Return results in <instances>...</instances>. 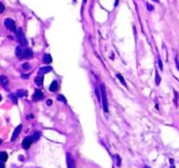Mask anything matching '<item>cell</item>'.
I'll return each mask as SVG.
<instances>
[{
  "mask_svg": "<svg viewBox=\"0 0 179 168\" xmlns=\"http://www.w3.org/2000/svg\"><path fill=\"white\" fill-rule=\"evenodd\" d=\"M43 75H38L36 78H35V83H36V85H38V86H42L43 85Z\"/></svg>",
  "mask_w": 179,
  "mask_h": 168,
  "instance_id": "obj_12",
  "label": "cell"
},
{
  "mask_svg": "<svg viewBox=\"0 0 179 168\" xmlns=\"http://www.w3.org/2000/svg\"><path fill=\"white\" fill-rule=\"evenodd\" d=\"M160 81H161V78H160V76H159V73L156 72V84L159 85V84H160Z\"/></svg>",
  "mask_w": 179,
  "mask_h": 168,
  "instance_id": "obj_18",
  "label": "cell"
},
{
  "mask_svg": "<svg viewBox=\"0 0 179 168\" xmlns=\"http://www.w3.org/2000/svg\"><path fill=\"white\" fill-rule=\"evenodd\" d=\"M158 63H159V68L162 71V70H163V66H162V62H161V59H160V57L158 59Z\"/></svg>",
  "mask_w": 179,
  "mask_h": 168,
  "instance_id": "obj_21",
  "label": "cell"
},
{
  "mask_svg": "<svg viewBox=\"0 0 179 168\" xmlns=\"http://www.w3.org/2000/svg\"><path fill=\"white\" fill-rule=\"evenodd\" d=\"M23 68H24V70H29V68H30V65H29L28 63H27V64H24V65H23Z\"/></svg>",
  "mask_w": 179,
  "mask_h": 168,
  "instance_id": "obj_25",
  "label": "cell"
},
{
  "mask_svg": "<svg viewBox=\"0 0 179 168\" xmlns=\"http://www.w3.org/2000/svg\"><path fill=\"white\" fill-rule=\"evenodd\" d=\"M44 99V94L43 92L40 91V90H36L34 93V95H33V101H40Z\"/></svg>",
  "mask_w": 179,
  "mask_h": 168,
  "instance_id": "obj_7",
  "label": "cell"
},
{
  "mask_svg": "<svg viewBox=\"0 0 179 168\" xmlns=\"http://www.w3.org/2000/svg\"><path fill=\"white\" fill-rule=\"evenodd\" d=\"M58 90V83H57V81H53L51 84L49 85V91L51 92H56Z\"/></svg>",
  "mask_w": 179,
  "mask_h": 168,
  "instance_id": "obj_11",
  "label": "cell"
},
{
  "mask_svg": "<svg viewBox=\"0 0 179 168\" xmlns=\"http://www.w3.org/2000/svg\"><path fill=\"white\" fill-rule=\"evenodd\" d=\"M16 35H17V41H18V43H19V44H20L21 46H24V47H27V45H28V41L26 39L25 34L23 33L21 28H18L17 30H16Z\"/></svg>",
  "mask_w": 179,
  "mask_h": 168,
  "instance_id": "obj_3",
  "label": "cell"
},
{
  "mask_svg": "<svg viewBox=\"0 0 179 168\" xmlns=\"http://www.w3.org/2000/svg\"><path fill=\"white\" fill-rule=\"evenodd\" d=\"M53 71V68L51 66H45V67H42V68H39V72H38V74L39 75H43V74H46V73H49Z\"/></svg>",
  "mask_w": 179,
  "mask_h": 168,
  "instance_id": "obj_9",
  "label": "cell"
},
{
  "mask_svg": "<svg viewBox=\"0 0 179 168\" xmlns=\"http://www.w3.org/2000/svg\"><path fill=\"white\" fill-rule=\"evenodd\" d=\"M26 95H27V92L24 91V90H19V91L16 93V96H17L18 99H19V98H21V96H26Z\"/></svg>",
  "mask_w": 179,
  "mask_h": 168,
  "instance_id": "obj_15",
  "label": "cell"
},
{
  "mask_svg": "<svg viewBox=\"0 0 179 168\" xmlns=\"http://www.w3.org/2000/svg\"><path fill=\"white\" fill-rule=\"evenodd\" d=\"M178 98H179L178 93L175 91V103H176V104H177V102H178Z\"/></svg>",
  "mask_w": 179,
  "mask_h": 168,
  "instance_id": "obj_23",
  "label": "cell"
},
{
  "mask_svg": "<svg viewBox=\"0 0 179 168\" xmlns=\"http://www.w3.org/2000/svg\"><path fill=\"white\" fill-rule=\"evenodd\" d=\"M7 158H8L7 152H6V151H0V161L5 162V161L7 160Z\"/></svg>",
  "mask_w": 179,
  "mask_h": 168,
  "instance_id": "obj_14",
  "label": "cell"
},
{
  "mask_svg": "<svg viewBox=\"0 0 179 168\" xmlns=\"http://www.w3.org/2000/svg\"><path fill=\"white\" fill-rule=\"evenodd\" d=\"M147 7H148V10L149 11H151V10H154V7L150 5V3H147Z\"/></svg>",
  "mask_w": 179,
  "mask_h": 168,
  "instance_id": "obj_26",
  "label": "cell"
},
{
  "mask_svg": "<svg viewBox=\"0 0 179 168\" xmlns=\"http://www.w3.org/2000/svg\"><path fill=\"white\" fill-rule=\"evenodd\" d=\"M43 61H44V63H45V64H49V63H51L53 59H51V54H45V55H44Z\"/></svg>",
  "mask_w": 179,
  "mask_h": 168,
  "instance_id": "obj_13",
  "label": "cell"
},
{
  "mask_svg": "<svg viewBox=\"0 0 179 168\" xmlns=\"http://www.w3.org/2000/svg\"><path fill=\"white\" fill-rule=\"evenodd\" d=\"M8 83H9V80L7 78V76H5V75L0 76V85H1V86H3V87H7Z\"/></svg>",
  "mask_w": 179,
  "mask_h": 168,
  "instance_id": "obj_10",
  "label": "cell"
},
{
  "mask_svg": "<svg viewBox=\"0 0 179 168\" xmlns=\"http://www.w3.org/2000/svg\"><path fill=\"white\" fill-rule=\"evenodd\" d=\"M40 136H42V134L39 132V131H36L34 134V136H33V138H34V140L36 141V140H38L39 138H40Z\"/></svg>",
  "mask_w": 179,
  "mask_h": 168,
  "instance_id": "obj_17",
  "label": "cell"
},
{
  "mask_svg": "<svg viewBox=\"0 0 179 168\" xmlns=\"http://www.w3.org/2000/svg\"><path fill=\"white\" fill-rule=\"evenodd\" d=\"M1 143H2V139H0V145H1Z\"/></svg>",
  "mask_w": 179,
  "mask_h": 168,
  "instance_id": "obj_33",
  "label": "cell"
},
{
  "mask_svg": "<svg viewBox=\"0 0 179 168\" xmlns=\"http://www.w3.org/2000/svg\"><path fill=\"white\" fill-rule=\"evenodd\" d=\"M101 102H102V108L105 113L109 112V103H108V95L104 83H101Z\"/></svg>",
  "mask_w": 179,
  "mask_h": 168,
  "instance_id": "obj_2",
  "label": "cell"
},
{
  "mask_svg": "<svg viewBox=\"0 0 179 168\" xmlns=\"http://www.w3.org/2000/svg\"><path fill=\"white\" fill-rule=\"evenodd\" d=\"M57 99L60 101H62V102H64V103H66V99H65V96L64 95H58L57 96Z\"/></svg>",
  "mask_w": 179,
  "mask_h": 168,
  "instance_id": "obj_20",
  "label": "cell"
},
{
  "mask_svg": "<svg viewBox=\"0 0 179 168\" xmlns=\"http://www.w3.org/2000/svg\"><path fill=\"white\" fill-rule=\"evenodd\" d=\"M16 56L18 59H30L34 57V54H33V50L28 47H24V46H18L16 48Z\"/></svg>",
  "mask_w": 179,
  "mask_h": 168,
  "instance_id": "obj_1",
  "label": "cell"
},
{
  "mask_svg": "<svg viewBox=\"0 0 179 168\" xmlns=\"http://www.w3.org/2000/svg\"><path fill=\"white\" fill-rule=\"evenodd\" d=\"M21 77H23V78H28V77H29V75H28V74H23V75H21Z\"/></svg>",
  "mask_w": 179,
  "mask_h": 168,
  "instance_id": "obj_27",
  "label": "cell"
},
{
  "mask_svg": "<svg viewBox=\"0 0 179 168\" xmlns=\"http://www.w3.org/2000/svg\"><path fill=\"white\" fill-rule=\"evenodd\" d=\"M2 100V96H1V95H0V101Z\"/></svg>",
  "mask_w": 179,
  "mask_h": 168,
  "instance_id": "obj_34",
  "label": "cell"
},
{
  "mask_svg": "<svg viewBox=\"0 0 179 168\" xmlns=\"http://www.w3.org/2000/svg\"><path fill=\"white\" fill-rule=\"evenodd\" d=\"M3 11H5V6H3V5L0 2V14H2Z\"/></svg>",
  "mask_w": 179,
  "mask_h": 168,
  "instance_id": "obj_24",
  "label": "cell"
},
{
  "mask_svg": "<svg viewBox=\"0 0 179 168\" xmlns=\"http://www.w3.org/2000/svg\"><path fill=\"white\" fill-rule=\"evenodd\" d=\"M86 1H87V0H83V5H85V3H86Z\"/></svg>",
  "mask_w": 179,
  "mask_h": 168,
  "instance_id": "obj_31",
  "label": "cell"
},
{
  "mask_svg": "<svg viewBox=\"0 0 179 168\" xmlns=\"http://www.w3.org/2000/svg\"><path fill=\"white\" fill-rule=\"evenodd\" d=\"M51 103H53V102H51V100L47 101V104H48V105H51Z\"/></svg>",
  "mask_w": 179,
  "mask_h": 168,
  "instance_id": "obj_30",
  "label": "cell"
},
{
  "mask_svg": "<svg viewBox=\"0 0 179 168\" xmlns=\"http://www.w3.org/2000/svg\"><path fill=\"white\" fill-rule=\"evenodd\" d=\"M174 160L172 159H170V162H171V166H170V168H175V166H174V162H172Z\"/></svg>",
  "mask_w": 179,
  "mask_h": 168,
  "instance_id": "obj_29",
  "label": "cell"
},
{
  "mask_svg": "<svg viewBox=\"0 0 179 168\" xmlns=\"http://www.w3.org/2000/svg\"><path fill=\"white\" fill-rule=\"evenodd\" d=\"M66 160H67V168H75V161L74 158L72 157V155L67 152L66 154Z\"/></svg>",
  "mask_w": 179,
  "mask_h": 168,
  "instance_id": "obj_6",
  "label": "cell"
},
{
  "mask_svg": "<svg viewBox=\"0 0 179 168\" xmlns=\"http://www.w3.org/2000/svg\"><path fill=\"white\" fill-rule=\"evenodd\" d=\"M9 98H10V99H11V101H12V102H14V103H17V96H16V94H10V95H9Z\"/></svg>",
  "mask_w": 179,
  "mask_h": 168,
  "instance_id": "obj_19",
  "label": "cell"
},
{
  "mask_svg": "<svg viewBox=\"0 0 179 168\" xmlns=\"http://www.w3.org/2000/svg\"><path fill=\"white\" fill-rule=\"evenodd\" d=\"M117 160H118V161H117V166H121V158H120V156H117Z\"/></svg>",
  "mask_w": 179,
  "mask_h": 168,
  "instance_id": "obj_22",
  "label": "cell"
},
{
  "mask_svg": "<svg viewBox=\"0 0 179 168\" xmlns=\"http://www.w3.org/2000/svg\"><path fill=\"white\" fill-rule=\"evenodd\" d=\"M5 26H6V28H7V29L11 30V32H15V33H16V30H17L15 21H14L12 19H10V18H7V19L5 20Z\"/></svg>",
  "mask_w": 179,
  "mask_h": 168,
  "instance_id": "obj_4",
  "label": "cell"
},
{
  "mask_svg": "<svg viewBox=\"0 0 179 168\" xmlns=\"http://www.w3.org/2000/svg\"><path fill=\"white\" fill-rule=\"evenodd\" d=\"M21 128H23V126H21V125H19V126L15 129V131H14V134H12V137H11V141H15V140L17 139L18 134H20V131H21Z\"/></svg>",
  "mask_w": 179,
  "mask_h": 168,
  "instance_id": "obj_8",
  "label": "cell"
},
{
  "mask_svg": "<svg viewBox=\"0 0 179 168\" xmlns=\"http://www.w3.org/2000/svg\"><path fill=\"white\" fill-rule=\"evenodd\" d=\"M117 77H118V78H119V80H120V82H121V83L123 84V85H124V86H126V87H128V84L126 83V81H124V78H123V76L121 75V74H120V73H118V74H117Z\"/></svg>",
  "mask_w": 179,
  "mask_h": 168,
  "instance_id": "obj_16",
  "label": "cell"
},
{
  "mask_svg": "<svg viewBox=\"0 0 179 168\" xmlns=\"http://www.w3.org/2000/svg\"><path fill=\"white\" fill-rule=\"evenodd\" d=\"M154 1H156L157 3H159V2H160V0H154Z\"/></svg>",
  "mask_w": 179,
  "mask_h": 168,
  "instance_id": "obj_32",
  "label": "cell"
},
{
  "mask_svg": "<svg viewBox=\"0 0 179 168\" xmlns=\"http://www.w3.org/2000/svg\"><path fill=\"white\" fill-rule=\"evenodd\" d=\"M34 138L33 137H26L25 139L23 140V148L24 149H29L30 148V146H32V143H34Z\"/></svg>",
  "mask_w": 179,
  "mask_h": 168,
  "instance_id": "obj_5",
  "label": "cell"
},
{
  "mask_svg": "<svg viewBox=\"0 0 179 168\" xmlns=\"http://www.w3.org/2000/svg\"><path fill=\"white\" fill-rule=\"evenodd\" d=\"M0 168H5V162L0 161Z\"/></svg>",
  "mask_w": 179,
  "mask_h": 168,
  "instance_id": "obj_28",
  "label": "cell"
}]
</instances>
